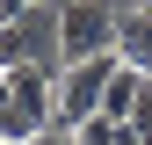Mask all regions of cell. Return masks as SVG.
<instances>
[{
	"mask_svg": "<svg viewBox=\"0 0 152 145\" xmlns=\"http://www.w3.org/2000/svg\"><path fill=\"white\" fill-rule=\"evenodd\" d=\"M7 138L29 145L51 131V109H58V65H7Z\"/></svg>",
	"mask_w": 152,
	"mask_h": 145,
	"instance_id": "obj_1",
	"label": "cell"
},
{
	"mask_svg": "<svg viewBox=\"0 0 152 145\" xmlns=\"http://www.w3.org/2000/svg\"><path fill=\"white\" fill-rule=\"evenodd\" d=\"M116 51H102V58H72V65H58V109H51V131L58 138H72L80 123L102 109V87L116 80Z\"/></svg>",
	"mask_w": 152,
	"mask_h": 145,
	"instance_id": "obj_2",
	"label": "cell"
},
{
	"mask_svg": "<svg viewBox=\"0 0 152 145\" xmlns=\"http://www.w3.org/2000/svg\"><path fill=\"white\" fill-rule=\"evenodd\" d=\"M116 51V7L109 0H65L58 7V65Z\"/></svg>",
	"mask_w": 152,
	"mask_h": 145,
	"instance_id": "obj_3",
	"label": "cell"
},
{
	"mask_svg": "<svg viewBox=\"0 0 152 145\" xmlns=\"http://www.w3.org/2000/svg\"><path fill=\"white\" fill-rule=\"evenodd\" d=\"M0 36H7V65H58V15H36V0L15 7Z\"/></svg>",
	"mask_w": 152,
	"mask_h": 145,
	"instance_id": "obj_4",
	"label": "cell"
},
{
	"mask_svg": "<svg viewBox=\"0 0 152 145\" xmlns=\"http://www.w3.org/2000/svg\"><path fill=\"white\" fill-rule=\"evenodd\" d=\"M116 58H123V65H138L145 80H152V7L116 15Z\"/></svg>",
	"mask_w": 152,
	"mask_h": 145,
	"instance_id": "obj_5",
	"label": "cell"
},
{
	"mask_svg": "<svg viewBox=\"0 0 152 145\" xmlns=\"http://www.w3.org/2000/svg\"><path fill=\"white\" fill-rule=\"evenodd\" d=\"M145 87H152V80H145L138 65H116V80L102 87V116H116V123H130V116H138V102H145Z\"/></svg>",
	"mask_w": 152,
	"mask_h": 145,
	"instance_id": "obj_6",
	"label": "cell"
},
{
	"mask_svg": "<svg viewBox=\"0 0 152 145\" xmlns=\"http://www.w3.org/2000/svg\"><path fill=\"white\" fill-rule=\"evenodd\" d=\"M116 131H123V123H116V116H102V109H94V116L80 123V131H72V145H116Z\"/></svg>",
	"mask_w": 152,
	"mask_h": 145,
	"instance_id": "obj_7",
	"label": "cell"
},
{
	"mask_svg": "<svg viewBox=\"0 0 152 145\" xmlns=\"http://www.w3.org/2000/svg\"><path fill=\"white\" fill-rule=\"evenodd\" d=\"M0 138H7V80H0Z\"/></svg>",
	"mask_w": 152,
	"mask_h": 145,
	"instance_id": "obj_8",
	"label": "cell"
},
{
	"mask_svg": "<svg viewBox=\"0 0 152 145\" xmlns=\"http://www.w3.org/2000/svg\"><path fill=\"white\" fill-rule=\"evenodd\" d=\"M116 145H145V138H138V131H130V123H123V131H116Z\"/></svg>",
	"mask_w": 152,
	"mask_h": 145,
	"instance_id": "obj_9",
	"label": "cell"
},
{
	"mask_svg": "<svg viewBox=\"0 0 152 145\" xmlns=\"http://www.w3.org/2000/svg\"><path fill=\"white\" fill-rule=\"evenodd\" d=\"M29 145H72V138H58V131H44V138H29Z\"/></svg>",
	"mask_w": 152,
	"mask_h": 145,
	"instance_id": "obj_10",
	"label": "cell"
},
{
	"mask_svg": "<svg viewBox=\"0 0 152 145\" xmlns=\"http://www.w3.org/2000/svg\"><path fill=\"white\" fill-rule=\"evenodd\" d=\"M0 72H7V36H0Z\"/></svg>",
	"mask_w": 152,
	"mask_h": 145,
	"instance_id": "obj_11",
	"label": "cell"
},
{
	"mask_svg": "<svg viewBox=\"0 0 152 145\" xmlns=\"http://www.w3.org/2000/svg\"><path fill=\"white\" fill-rule=\"evenodd\" d=\"M7 15H15V0H0V22H7Z\"/></svg>",
	"mask_w": 152,
	"mask_h": 145,
	"instance_id": "obj_12",
	"label": "cell"
},
{
	"mask_svg": "<svg viewBox=\"0 0 152 145\" xmlns=\"http://www.w3.org/2000/svg\"><path fill=\"white\" fill-rule=\"evenodd\" d=\"M15 7H29V0H15Z\"/></svg>",
	"mask_w": 152,
	"mask_h": 145,
	"instance_id": "obj_13",
	"label": "cell"
},
{
	"mask_svg": "<svg viewBox=\"0 0 152 145\" xmlns=\"http://www.w3.org/2000/svg\"><path fill=\"white\" fill-rule=\"evenodd\" d=\"M138 7H152V0H138Z\"/></svg>",
	"mask_w": 152,
	"mask_h": 145,
	"instance_id": "obj_14",
	"label": "cell"
},
{
	"mask_svg": "<svg viewBox=\"0 0 152 145\" xmlns=\"http://www.w3.org/2000/svg\"><path fill=\"white\" fill-rule=\"evenodd\" d=\"M0 145H15V138H0Z\"/></svg>",
	"mask_w": 152,
	"mask_h": 145,
	"instance_id": "obj_15",
	"label": "cell"
}]
</instances>
